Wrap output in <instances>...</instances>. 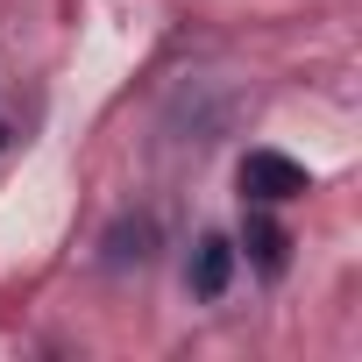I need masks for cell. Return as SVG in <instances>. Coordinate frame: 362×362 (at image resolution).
<instances>
[{
  "mask_svg": "<svg viewBox=\"0 0 362 362\" xmlns=\"http://www.w3.org/2000/svg\"><path fill=\"white\" fill-rule=\"evenodd\" d=\"M242 249H249V263L263 270V277H284V256H291V235L270 221V214H249L242 221Z\"/></svg>",
  "mask_w": 362,
  "mask_h": 362,
  "instance_id": "3957f363",
  "label": "cell"
},
{
  "mask_svg": "<svg viewBox=\"0 0 362 362\" xmlns=\"http://www.w3.org/2000/svg\"><path fill=\"white\" fill-rule=\"evenodd\" d=\"M235 242L228 235H199V249H192V263H185V284H192V298H221L228 291V277H235Z\"/></svg>",
  "mask_w": 362,
  "mask_h": 362,
  "instance_id": "7a4b0ae2",
  "label": "cell"
},
{
  "mask_svg": "<svg viewBox=\"0 0 362 362\" xmlns=\"http://www.w3.org/2000/svg\"><path fill=\"white\" fill-rule=\"evenodd\" d=\"M0 142H8V135H0Z\"/></svg>",
  "mask_w": 362,
  "mask_h": 362,
  "instance_id": "277c9868",
  "label": "cell"
},
{
  "mask_svg": "<svg viewBox=\"0 0 362 362\" xmlns=\"http://www.w3.org/2000/svg\"><path fill=\"white\" fill-rule=\"evenodd\" d=\"M242 192H249L256 206H284V199L313 192V170H305L298 156H284V149H249V156H242Z\"/></svg>",
  "mask_w": 362,
  "mask_h": 362,
  "instance_id": "6da1fadb",
  "label": "cell"
}]
</instances>
